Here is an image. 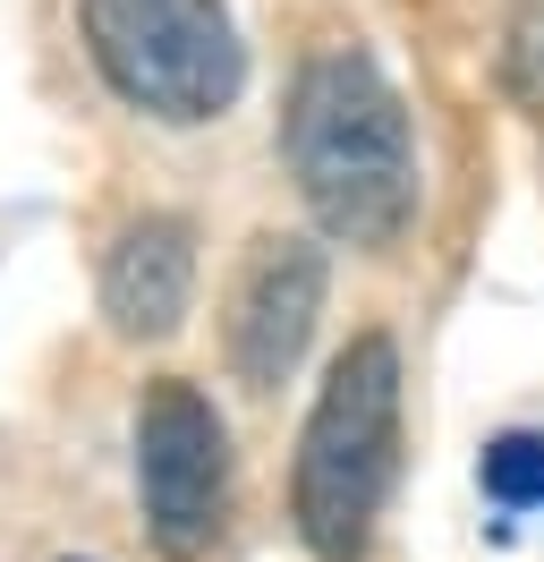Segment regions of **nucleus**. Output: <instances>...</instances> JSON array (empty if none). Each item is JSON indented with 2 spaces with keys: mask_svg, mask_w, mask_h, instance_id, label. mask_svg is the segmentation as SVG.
Here are the masks:
<instances>
[{
  "mask_svg": "<svg viewBox=\"0 0 544 562\" xmlns=\"http://www.w3.org/2000/svg\"><path fill=\"white\" fill-rule=\"evenodd\" d=\"M315 316H324V247L298 231H264L230 281V324H222L230 375L247 392H272L306 358Z\"/></svg>",
  "mask_w": 544,
  "mask_h": 562,
  "instance_id": "5",
  "label": "nucleus"
},
{
  "mask_svg": "<svg viewBox=\"0 0 544 562\" xmlns=\"http://www.w3.org/2000/svg\"><path fill=\"white\" fill-rule=\"evenodd\" d=\"M196 299V231L179 213H136L102 256V316L128 341H170Z\"/></svg>",
  "mask_w": 544,
  "mask_h": 562,
  "instance_id": "6",
  "label": "nucleus"
},
{
  "mask_svg": "<svg viewBox=\"0 0 544 562\" xmlns=\"http://www.w3.org/2000/svg\"><path fill=\"white\" fill-rule=\"evenodd\" d=\"M502 86L528 111H544V0H528V9L510 18V35H502Z\"/></svg>",
  "mask_w": 544,
  "mask_h": 562,
  "instance_id": "8",
  "label": "nucleus"
},
{
  "mask_svg": "<svg viewBox=\"0 0 544 562\" xmlns=\"http://www.w3.org/2000/svg\"><path fill=\"white\" fill-rule=\"evenodd\" d=\"M77 26L102 86L145 120L196 128L222 120L247 86V43L222 0H77Z\"/></svg>",
  "mask_w": 544,
  "mask_h": 562,
  "instance_id": "3",
  "label": "nucleus"
},
{
  "mask_svg": "<svg viewBox=\"0 0 544 562\" xmlns=\"http://www.w3.org/2000/svg\"><path fill=\"white\" fill-rule=\"evenodd\" d=\"M136 494L170 562L213 554L222 512H230V435H222V409L179 375H162L136 409Z\"/></svg>",
  "mask_w": 544,
  "mask_h": 562,
  "instance_id": "4",
  "label": "nucleus"
},
{
  "mask_svg": "<svg viewBox=\"0 0 544 562\" xmlns=\"http://www.w3.org/2000/svg\"><path fill=\"white\" fill-rule=\"evenodd\" d=\"M400 477V341L358 333L298 435V537L315 562H366L383 494Z\"/></svg>",
  "mask_w": 544,
  "mask_h": 562,
  "instance_id": "2",
  "label": "nucleus"
},
{
  "mask_svg": "<svg viewBox=\"0 0 544 562\" xmlns=\"http://www.w3.org/2000/svg\"><path fill=\"white\" fill-rule=\"evenodd\" d=\"M476 477H485V503H494V512H544V435H528V426H519V435H494Z\"/></svg>",
  "mask_w": 544,
  "mask_h": 562,
  "instance_id": "7",
  "label": "nucleus"
},
{
  "mask_svg": "<svg viewBox=\"0 0 544 562\" xmlns=\"http://www.w3.org/2000/svg\"><path fill=\"white\" fill-rule=\"evenodd\" d=\"M281 154L298 179L315 231L358 256L408 239L417 222V137H408V103L366 52H315L290 86L281 111Z\"/></svg>",
  "mask_w": 544,
  "mask_h": 562,
  "instance_id": "1",
  "label": "nucleus"
}]
</instances>
